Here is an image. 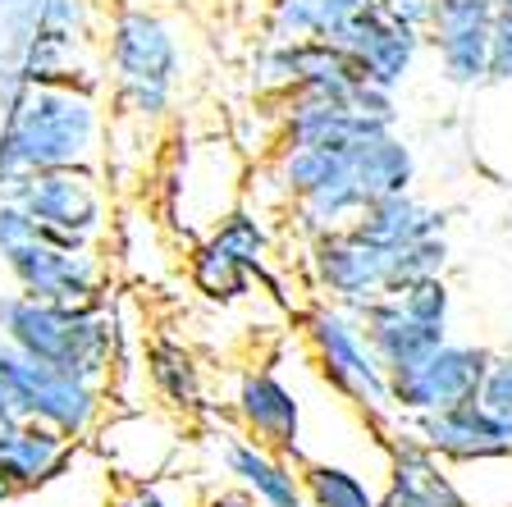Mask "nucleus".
Returning <instances> with one entry per match:
<instances>
[{"label":"nucleus","instance_id":"obj_1","mask_svg":"<svg viewBox=\"0 0 512 507\" xmlns=\"http://www.w3.org/2000/svg\"><path fill=\"white\" fill-rule=\"evenodd\" d=\"M101 101L83 87H23L0 124V192L19 174L96 169Z\"/></svg>","mask_w":512,"mask_h":507},{"label":"nucleus","instance_id":"obj_2","mask_svg":"<svg viewBox=\"0 0 512 507\" xmlns=\"http://www.w3.org/2000/svg\"><path fill=\"white\" fill-rule=\"evenodd\" d=\"M0 338H10L32 361L74 375L87 384H106L115 370L119 329L106 302L87 307H64V302H37V297L0 293Z\"/></svg>","mask_w":512,"mask_h":507},{"label":"nucleus","instance_id":"obj_13","mask_svg":"<svg viewBox=\"0 0 512 507\" xmlns=\"http://www.w3.org/2000/svg\"><path fill=\"white\" fill-rule=\"evenodd\" d=\"M384 448H389V466H384L389 480H384L380 507H471L453 476L439 466V457L403 421Z\"/></svg>","mask_w":512,"mask_h":507},{"label":"nucleus","instance_id":"obj_27","mask_svg":"<svg viewBox=\"0 0 512 507\" xmlns=\"http://www.w3.org/2000/svg\"><path fill=\"white\" fill-rule=\"evenodd\" d=\"M444 265H448V238H444V233L389 252V297H394L403 284H416V279H430V275H444Z\"/></svg>","mask_w":512,"mask_h":507},{"label":"nucleus","instance_id":"obj_14","mask_svg":"<svg viewBox=\"0 0 512 507\" xmlns=\"http://www.w3.org/2000/svg\"><path fill=\"white\" fill-rule=\"evenodd\" d=\"M275 115H279V147H316V151H334V156H352L362 142L389 133L384 124L357 115L352 106H325V101H302V96L279 101Z\"/></svg>","mask_w":512,"mask_h":507},{"label":"nucleus","instance_id":"obj_26","mask_svg":"<svg viewBox=\"0 0 512 507\" xmlns=\"http://www.w3.org/2000/svg\"><path fill=\"white\" fill-rule=\"evenodd\" d=\"M325 0H270L266 10V37L270 42H307L325 37Z\"/></svg>","mask_w":512,"mask_h":507},{"label":"nucleus","instance_id":"obj_20","mask_svg":"<svg viewBox=\"0 0 512 507\" xmlns=\"http://www.w3.org/2000/svg\"><path fill=\"white\" fill-rule=\"evenodd\" d=\"M147 380L156 389V398L170 412H202V366L183 343L174 338H151L147 343Z\"/></svg>","mask_w":512,"mask_h":507},{"label":"nucleus","instance_id":"obj_23","mask_svg":"<svg viewBox=\"0 0 512 507\" xmlns=\"http://www.w3.org/2000/svg\"><path fill=\"white\" fill-rule=\"evenodd\" d=\"M188 279L215 307H234V302H243V297L252 293V270H247L243 261H234V256L224 252L220 243H211V238H202V243L188 252Z\"/></svg>","mask_w":512,"mask_h":507},{"label":"nucleus","instance_id":"obj_17","mask_svg":"<svg viewBox=\"0 0 512 507\" xmlns=\"http://www.w3.org/2000/svg\"><path fill=\"white\" fill-rule=\"evenodd\" d=\"M362 334L371 343V352L380 357V366L394 375V370H407L421 357H430L448 338V325H426V320L407 316L398 297H380L362 311Z\"/></svg>","mask_w":512,"mask_h":507},{"label":"nucleus","instance_id":"obj_22","mask_svg":"<svg viewBox=\"0 0 512 507\" xmlns=\"http://www.w3.org/2000/svg\"><path fill=\"white\" fill-rule=\"evenodd\" d=\"M362 211H366V192L357 188L352 174H339V179L325 183L320 192L293 201V229L311 243V238H325L334 229H352V220Z\"/></svg>","mask_w":512,"mask_h":507},{"label":"nucleus","instance_id":"obj_19","mask_svg":"<svg viewBox=\"0 0 512 507\" xmlns=\"http://www.w3.org/2000/svg\"><path fill=\"white\" fill-rule=\"evenodd\" d=\"M348 174L366 192V206L380 197H398V192H412V183H416V151L389 128V133H380V138L362 142V147L352 151Z\"/></svg>","mask_w":512,"mask_h":507},{"label":"nucleus","instance_id":"obj_31","mask_svg":"<svg viewBox=\"0 0 512 507\" xmlns=\"http://www.w3.org/2000/svg\"><path fill=\"white\" fill-rule=\"evenodd\" d=\"M348 106L357 110V115H366V119H375V124H384V128L398 124V92H389V87H380V83H366V78H362Z\"/></svg>","mask_w":512,"mask_h":507},{"label":"nucleus","instance_id":"obj_18","mask_svg":"<svg viewBox=\"0 0 512 507\" xmlns=\"http://www.w3.org/2000/svg\"><path fill=\"white\" fill-rule=\"evenodd\" d=\"M444 224H448V211L416 201L412 192H398V197L371 201V206L352 220V233H357L362 243H371L375 252H398V247H412V243H421V238L444 233Z\"/></svg>","mask_w":512,"mask_h":507},{"label":"nucleus","instance_id":"obj_28","mask_svg":"<svg viewBox=\"0 0 512 507\" xmlns=\"http://www.w3.org/2000/svg\"><path fill=\"white\" fill-rule=\"evenodd\" d=\"M394 297L403 302L407 316L426 320V325H448V311H453V288L444 284V275H430V279H416V284H403Z\"/></svg>","mask_w":512,"mask_h":507},{"label":"nucleus","instance_id":"obj_25","mask_svg":"<svg viewBox=\"0 0 512 507\" xmlns=\"http://www.w3.org/2000/svg\"><path fill=\"white\" fill-rule=\"evenodd\" d=\"M252 83L261 96L270 101H284V96L298 92L302 69H298V42H261V51L252 55Z\"/></svg>","mask_w":512,"mask_h":507},{"label":"nucleus","instance_id":"obj_8","mask_svg":"<svg viewBox=\"0 0 512 507\" xmlns=\"http://www.w3.org/2000/svg\"><path fill=\"white\" fill-rule=\"evenodd\" d=\"M307 275L334 307L362 316L371 302L389 297V252H375L352 229H334L307 243Z\"/></svg>","mask_w":512,"mask_h":507},{"label":"nucleus","instance_id":"obj_21","mask_svg":"<svg viewBox=\"0 0 512 507\" xmlns=\"http://www.w3.org/2000/svg\"><path fill=\"white\" fill-rule=\"evenodd\" d=\"M211 243H220L224 252L234 256V261H243L247 270H252V279H261V284L270 288V293H284L275 279V270H270V252H275V238H270L266 220H261V211H247V206H234V211L224 215V220H215V229L206 233Z\"/></svg>","mask_w":512,"mask_h":507},{"label":"nucleus","instance_id":"obj_7","mask_svg":"<svg viewBox=\"0 0 512 507\" xmlns=\"http://www.w3.org/2000/svg\"><path fill=\"white\" fill-rule=\"evenodd\" d=\"M490 361H494L490 348L444 338L430 357L389 375L394 416H426V412L458 407V402H476L480 389H485V375H490Z\"/></svg>","mask_w":512,"mask_h":507},{"label":"nucleus","instance_id":"obj_34","mask_svg":"<svg viewBox=\"0 0 512 507\" xmlns=\"http://www.w3.org/2000/svg\"><path fill=\"white\" fill-rule=\"evenodd\" d=\"M197 507H261V503H256V498L247 494V489H238V485H234V489H211V494H206Z\"/></svg>","mask_w":512,"mask_h":507},{"label":"nucleus","instance_id":"obj_15","mask_svg":"<svg viewBox=\"0 0 512 507\" xmlns=\"http://www.w3.org/2000/svg\"><path fill=\"white\" fill-rule=\"evenodd\" d=\"M215 448H220V466L224 476L234 480L238 489L256 498L261 507H307L302 494V471H293L284 453L256 444L252 434H215Z\"/></svg>","mask_w":512,"mask_h":507},{"label":"nucleus","instance_id":"obj_24","mask_svg":"<svg viewBox=\"0 0 512 507\" xmlns=\"http://www.w3.org/2000/svg\"><path fill=\"white\" fill-rule=\"evenodd\" d=\"M302 494L307 507H380V494L339 462H302Z\"/></svg>","mask_w":512,"mask_h":507},{"label":"nucleus","instance_id":"obj_3","mask_svg":"<svg viewBox=\"0 0 512 507\" xmlns=\"http://www.w3.org/2000/svg\"><path fill=\"white\" fill-rule=\"evenodd\" d=\"M106 64H110V92H115V106L124 115H133L138 124H156V119L170 115L183 60L174 28L160 14L124 5L110 19Z\"/></svg>","mask_w":512,"mask_h":507},{"label":"nucleus","instance_id":"obj_12","mask_svg":"<svg viewBox=\"0 0 512 507\" xmlns=\"http://www.w3.org/2000/svg\"><path fill=\"white\" fill-rule=\"evenodd\" d=\"M234 421L256 444L302 457V402L275 370H243L234 389Z\"/></svg>","mask_w":512,"mask_h":507},{"label":"nucleus","instance_id":"obj_11","mask_svg":"<svg viewBox=\"0 0 512 507\" xmlns=\"http://www.w3.org/2000/svg\"><path fill=\"white\" fill-rule=\"evenodd\" d=\"M398 421L439 462H503V457H512V430L480 398L444 407V412H426V416H398Z\"/></svg>","mask_w":512,"mask_h":507},{"label":"nucleus","instance_id":"obj_32","mask_svg":"<svg viewBox=\"0 0 512 507\" xmlns=\"http://www.w3.org/2000/svg\"><path fill=\"white\" fill-rule=\"evenodd\" d=\"M32 233H37V220H32L23 206H14L10 197H0V252H10V247L28 243Z\"/></svg>","mask_w":512,"mask_h":507},{"label":"nucleus","instance_id":"obj_4","mask_svg":"<svg viewBox=\"0 0 512 507\" xmlns=\"http://www.w3.org/2000/svg\"><path fill=\"white\" fill-rule=\"evenodd\" d=\"M302 334H307L311 357H316L320 375L330 380L334 393H343L366 421H394L389 370L380 366V357L366 343L362 316H352L348 307H334V302H320L302 316Z\"/></svg>","mask_w":512,"mask_h":507},{"label":"nucleus","instance_id":"obj_30","mask_svg":"<svg viewBox=\"0 0 512 507\" xmlns=\"http://www.w3.org/2000/svg\"><path fill=\"white\" fill-rule=\"evenodd\" d=\"M106 507H188L174 498V485L170 480H128L119 494H110Z\"/></svg>","mask_w":512,"mask_h":507},{"label":"nucleus","instance_id":"obj_36","mask_svg":"<svg viewBox=\"0 0 512 507\" xmlns=\"http://www.w3.org/2000/svg\"><path fill=\"white\" fill-rule=\"evenodd\" d=\"M476 5H490V10H494V5H499V0H476Z\"/></svg>","mask_w":512,"mask_h":507},{"label":"nucleus","instance_id":"obj_33","mask_svg":"<svg viewBox=\"0 0 512 507\" xmlns=\"http://www.w3.org/2000/svg\"><path fill=\"white\" fill-rule=\"evenodd\" d=\"M380 10L389 14L394 23H403V28L426 32L430 28V14H435V0H380Z\"/></svg>","mask_w":512,"mask_h":507},{"label":"nucleus","instance_id":"obj_6","mask_svg":"<svg viewBox=\"0 0 512 507\" xmlns=\"http://www.w3.org/2000/svg\"><path fill=\"white\" fill-rule=\"evenodd\" d=\"M0 270L14 279L23 297H37V302H64V307H87V302H101L106 293V261L96 247H60L51 243L42 229L32 233L28 243L0 252Z\"/></svg>","mask_w":512,"mask_h":507},{"label":"nucleus","instance_id":"obj_9","mask_svg":"<svg viewBox=\"0 0 512 507\" xmlns=\"http://www.w3.org/2000/svg\"><path fill=\"white\" fill-rule=\"evenodd\" d=\"M490 32H494L490 5H476V0H435L426 46L435 51L444 83L462 87V92L490 83Z\"/></svg>","mask_w":512,"mask_h":507},{"label":"nucleus","instance_id":"obj_29","mask_svg":"<svg viewBox=\"0 0 512 507\" xmlns=\"http://www.w3.org/2000/svg\"><path fill=\"white\" fill-rule=\"evenodd\" d=\"M480 402L512 430V352H494L485 389H480Z\"/></svg>","mask_w":512,"mask_h":507},{"label":"nucleus","instance_id":"obj_16","mask_svg":"<svg viewBox=\"0 0 512 507\" xmlns=\"http://www.w3.org/2000/svg\"><path fill=\"white\" fill-rule=\"evenodd\" d=\"M78 457V444L42 421H19L0 430V476L10 494H37L42 485L60 480Z\"/></svg>","mask_w":512,"mask_h":507},{"label":"nucleus","instance_id":"obj_5","mask_svg":"<svg viewBox=\"0 0 512 507\" xmlns=\"http://www.w3.org/2000/svg\"><path fill=\"white\" fill-rule=\"evenodd\" d=\"M10 197L14 206L37 220V229L60 247H96L106 238V192H101V179L96 169H42V174H19L10 188L0 192Z\"/></svg>","mask_w":512,"mask_h":507},{"label":"nucleus","instance_id":"obj_35","mask_svg":"<svg viewBox=\"0 0 512 507\" xmlns=\"http://www.w3.org/2000/svg\"><path fill=\"white\" fill-rule=\"evenodd\" d=\"M19 421H23V416L14 412V407H10L5 398H0V430H10V425H19Z\"/></svg>","mask_w":512,"mask_h":507},{"label":"nucleus","instance_id":"obj_10","mask_svg":"<svg viewBox=\"0 0 512 507\" xmlns=\"http://www.w3.org/2000/svg\"><path fill=\"white\" fill-rule=\"evenodd\" d=\"M330 42L352 55V64L362 69L366 83H380V87H389V92H398V87L407 83V74L416 69V55L426 46V32L394 23L380 10V0H375L362 14H352Z\"/></svg>","mask_w":512,"mask_h":507}]
</instances>
